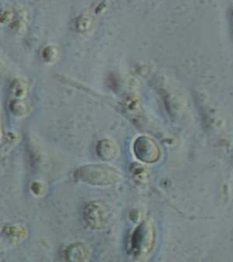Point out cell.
I'll list each match as a JSON object with an SVG mask.
<instances>
[{"mask_svg":"<svg viewBox=\"0 0 233 262\" xmlns=\"http://www.w3.org/2000/svg\"><path fill=\"white\" fill-rule=\"evenodd\" d=\"M97 154L101 160L104 161H110L118 156L119 149L112 141L109 139H103L97 144Z\"/></svg>","mask_w":233,"mask_h":262,"instance_id":"5","label":"cell"},{"mask_svg":"<svg viewBox=\"0 0 233 262\" xmlns=\"http://www.w3.org/2000/svg\"><path fill=\"white\" fill-rule=\"evenodd\" d=\"M84 219L86 224L94 230H101L107 225L109 212L107 206L101 202H92L85 208Z\"/></svg>","mask_w":233,"mask_h":262,"instance_id":"2","label":"cell"},{"mask_svg":"<svg viewBox=\"0 0 233 262\" xmlns=\"http://www.w3.org/2000/svg\"><path fill=\"white\" fill-rule=\"evenodd\" d=\"M76 181H81L94 186H107L118 183L121 180V173L113 167L103 164H90L83 166L75 171Z\"/></svg>","mask_w":233,"mask_h":262,"instance_id":"1","label":"cell"},{"mask_svg":"<svg viewBox=\"0 0 233 262\" xmlns=\"http://www.w3.org/2000/svg\"><path fill=\"white\" fill-rule=\"evenodd\" d=\"M152 230L146 223L142 224L134 230L131 236V251L134 255L146 254L151 248L152 243Z\"/></svg>","mask_w":233,"mask_h":262,"instance_id":"3","label":"cell"},{"mask_svg":"<svg viewBox=\"0 0 233 262\" xmlns=\"http://www.w3.org/2000/svg\"><path fill=\"white\" fill-rule=\"evenodd\" d=\"M25 111H26V107L23 103L20 102V101H16V102L13 103V113L22 115V114L25 113Z\"/></svg>","mask_w":233,"mask_h":262,"instance_id":"8","label":"cell"},{"mask_svg":"<svg viewBox=\"0 0 233 262\" xmlns=\"http://www.w3.org/2000/svg\"><path fill=\"white\" fill-rule=\"evenodd\" d=\"M134 152L138 160L146 163H154L158 160L159 149L152 139L141 136L136 139L134 144Z\"/></svg>","mask_w":233,"mask_h":262,"instance_id":"4","label":"cell"},{"mask_svg":"<svg viewBox=\"0 0 233 262\" xmlns=\"http://www.w3.org/2000/svg\"><path fill=\"white\" fill-rule=\"evenodd\" d=\"M65 258L70 261H85L89 258V251L83 244L75 243L67 248Z\"/></svg>","mask_w":233,"mask_h":262,"instance_id":"6","label":"cell"},{"mask_svg":"<svg viewBox=\"0 0 233 262\" xmlns=\"http://www.w3.org/2000/svg\"><path fill=\"white\" fill-rule=\"evenodd\" d=\"M13 92L16 94V96H22L25 94V91H26V86L23 82L18 81L16 82V84L14 85L13 88Z\"/></svg>","mask_w":233,"mask_h":262,"instance_id":"7","label":"cell"}]
</instances>
